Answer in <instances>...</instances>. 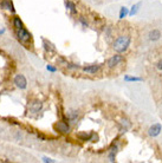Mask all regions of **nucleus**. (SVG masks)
I'll use <instances>...</instances> for the list:
<instances>
[{
  "label": "nucleus",
  "instance_id": "nucleus-22",
  "mask_svg": "<svg viewBox=\"0 0 162 163\" xmlns=\"http://www.w3.org/2000/svg\"><path fill=\"white\" fill-rule=\"evenodd\" d=\"M46 69H48L49 71H51V72H56V68H53L52 65H48Z\"/></svg>",
  "mask_w": 162,
  "mask_h": 163
},
{
  "label": "nucleus",
  "instance_id": "nucleus-13",
  "mask_svg": "<svg viewBox=\"0 0 162 163\" xmlns=\"http://www.w3.org/2000/svg\"><path fill=\"white\" fill-rule=\"evenodd\" d=\"M117 150H118V147L116 144H113V147L110 148V151H109V158H110V162H114L115 161V156L117 154Z\"/></svg>",
  "mask_w": 162,
  "mask_h": 163
},
{
  "label": "nucleus",
  "instance_id": "nucleus-20",
  "mask_svg": "<svg viewBox=\"0 0 162 163\" xmlns=\"http://www.w3.org/2000/svg\"><path fill=\"white\" fill-rule=\"evenodd\" d=\"M121 124L123 125V128H124V130H127V129H129L130 128V122L128 121V119H122V122H121Z\"/></svg>",
  "mask_w": 162,
  "mask_h": 163
},
{
  "label": "nucleus",
  "instance_id": "nucleus-12",
  "mask_svg": "<svg viewBox=\"0 0 162 163\" xmlns=\"http://www.w3.org/2000/svg\"><path fill=\"white\" fill-rule=\"evenodd\" d=\"M66 117H67V119H69L70 122H75V121H77L78 118V111L69 110L66 112Z\"/></svg>",
  "mask_w": 162,
  "mask_h": 163
},
{
  "label": "nucleus",
  "instance_id": "nucleus-2",
  "mask_svg": "<svg viewBox=\"0 0 162 163\" xmlns=\"http://www.w3.org/2000/svg\"><path fill=\"white\" fill-rule=\"evenodd\" d=\"M17 38H18V40L20 41V43H23V44H27L29 41L32 40L31 33L26 29H24V27L17 30Z\"/></svg>",
  "mask_w": 162,
  "mask_h": 163
},
{
  "label": "nucleus",
  "instance_id": "nucleus-6",
  "mask_svg": "<svg viewBox=\"0 0 162 163\" xmlns=\"http://www.w3.org/2000/svg\"><path fill=\"white\" fill-rule=\"evenodd\" d=\"M161 131H162L161 124L156 123V124L151 125V127L149 128V130H148V134H149V136H151V137H155V136H157V135H160Z\"/></svg>",
  "mask_w": 162,
  "mask_h": 163
},
{
  "label": "nucleus",
  "instance_id": "nucleus-5",
  "mask_svg": "<svg viewBox=\"0 0 162 163\" xmlns=\"http://www.w3.org/2000/svg\"><path fill=\"white\" fill-rule=\"evenodd\" d=\"M14 84L19 89H25L27 86V81H26L24 75H17L14 77Z\"/></svg>",
  "mask_w": 162,
  "mask_h": 163
},
{
  "label": "nucleus",
  "instance_id": "nucleus-14",
  "mask_svg": "<svg viewBox=\"0 0 162 163\" xmlns=\"http://www.w3.org/2000/svg\"><path fill=\"white\" fill-rule=\"evenodd\" d=\"M43 45H44V49H45V51H46V52H54V51H56L53 44H51L50 41L45 40V39L43 40Z\"/></svg>",
  "mask_w": 162,
  "mask_h": 163
},
{
  "label": "nucleus",
  "instance_id": "nucleus-18",
  "mask_svg": "<svg viewBox=\"0 0 162 163\" xmlns=\"http://www.w3.org/2000/svg\"><path fill=\"white\" fill-rule=\"evenodd\" d=\"M128 8L127 7H121V11H120V19H124V18L128 16Z\"/></svg>",
  "mask_w": 162,
  "mask_h": 163
},
{
  "label": "nucleus",
  "instance_id": "nucleus-17",
  "mask_svg": "<svg viewBox=\"0 0 162 163\" xmlns=\"http://www.w3.org/2000/svg\"><path fill=\"white\" fill-rule=\"evenodd\" d=\"M140 6H141V4H140V2H138V4H136V5H132V10H130V12H129V16H130V17L135 16V14L137 13L138 10H140Z\"/></svg>",
  "mask_w": 162,
  "mask_h": 163
},
{
  "label": "nucleus",
  "instance_id": "nucleus-10",
  "mask_svg": "<svg viewBox=\"0 0 162 163\" xmlns=\"http://www.w3.org/2000/svg\"><path fill=\"white\" fill-rule=\"evenodd\" d=\"M76 136H77V137L81 141L85 142V141H90L91 136H92V133H86V131H82V133H78Z\"/></svg>",
  "mask_w": 162,
  "mask_h": 163
},
{
  "label": "nucleus",
  "instance_id": "nucleus-11",
  "mask_svg": "<svg viewBox=\"0 0 162 163\" xmlns=\"http://www.w3.org/2000/svg\"><path fill=\"white\" fill-rule=\"evenodd\" d=\"M160 37H161V32L159 30H153L149 32V40L156 41L160 39Z\"/></svg>",
  "mask_w": 162,
  "mask_h": 163
},
{
  "label": "nucleus",
  "instance_id": "nucleus-15",
  "mask_svg": "<svg viewBox=\"0 0 162 163\" xmlns=\"http://www.w3.org/2000/svg\"><path fill=\"white\" fill-rule=\"evenodd\" d=\"M13 25H14V27L17 30H19V29H23L24 27V24H23V21L20 20V18L19 17H16L13 18Z\"/></svg>",
  "mask_w": 162,
  "mask_h": 163
},
{
  "label": "nucleus",
  "instance_id": "nucleus-24",
  "mask_svg": "<svg viewBox=\"0 0 162 163\" xmlns=\"http://www.w3.org/2000/svg\"><path fill=\"white\" fill-rule=\"evenodd\" d=\"M43 161H44V162H53V160L48 158V157H44V158H43Z\"/></svg>",
  "mask_w": 162,
  "mask_h": 163
},
{
  "label": "nucleus",
  "instance_id": "nucleus-19",
  "mask_svg": "<svg viewBox=\"0 0 162 163\" xmlns=\"http://www.w3.org/2000/svg\"><path fill=\"white\" fill-rule=\"evenodd\" d=\"M124 81H126V82H141V81H142V78H140V77L126 76V77H124Z\"/></svg>",
  "mask_w": 162,
  "mask_h": 163
},
{
  "label": "nucleus",
  "instance_id": "nucleus-8",
  "mask_svg": "<svg viewBox=\"0 0 162 163\" xmlns=\"http://www.w3.org/2000/svg\"><path fill=\"white\" fill-rule=\"evenodd\" d=\"M43 108V103L40 100H35V102H32L29 106V109H30L31 112H33V114H36V112H39V111L42 110Z\"/></svg>",
  "mask_w": 162,
  "mask_h": 163
},
{
  "label": "nucleus",
  "instance_id": "nucleus-3",
  "mask_svg": "<svg viewBox=\"0 0 162 163\" xmlns=\"http://www.w3.org/2000/svg\"><path fill=\"white\" fill-rule=\"evenodd\" d=\"M53 128L56 131H58L60 134H69V131H70V127H69V124L65 122H57L56 124L53 125Z\"/></svg>",
  "mask_w": 162,
  "mask_h": 163
},
{
  "label": "nucleus",
  "instance_id": "nucleus-7",
  "mask_svg": "<svg viewBox=\"0 0 162 163\" xmlns=\"http://www.w3.org/2000/svg\"><path fill=\"white\" fill-rule=\"evenodd\" d=\"M0 7L4 8V10L11 11V13H14V12H16L14 6H13V4H12V0H2V1L0 2Z\"/></svg>",
  "mask_w": 162,
  "mask_h": 163
},
{
  "label": "nucleus",
  "instance_id": "nucleus-1",
  "mask_svg": "<svg viewBox=\"0 0 162 163\" xmlns=\"http://www.w3.org/2000/svg\"><path fill=\"white\" fill-rule=\"evenodd\" d=\"M130 41H132L130 35H120V37H117L114 41V50L117 53L126 52L129 45H130Z\"/></svg>",
  "mask_w": 162,
  "mask_h": 163
},
{
  "label": "nucleus",
  "instance_id": "nucleus-9",
  "mask_svg": "<svg viewBox=\"0 0 162 163\" xmlns=\"http://www.w3.org/2000/svg\"><path fill=\"white\" fill-rule=\"evenodd\" d=\"M101 69V65H89V66H85L83 68V71L86 73H96L97 71Z\"/></svg>",
  "mask_w": 162,
  "mask_h": 163
},
{
  "label": "nucleus",
  "instance_id": "nucleus-16",
  "mask_svg": "<svg viewBox=\"0 0 162 163\" xmlns=\"http://www.w3.org/2000/svg\"><path fill=\"white\" fill-rule=\"evenodd\" d=\"M65 6L67 10H70V11L72 12V13H76V5L72 2V1H70V0H66L65 1Z\"/></svg>",
  "mask_w": 162,
  "mask_h": 163
},
{
  "label": "nucleus",
  "instance_id": "nucleus-23",
  "mask_svg": "<svg viewBox=\"0 0 162 163\" xmlns=\"http://www.w3.org/2000/svg\"><path fill=\"white\" fill-rule=\"evenodd\" d=\"M156 68H157L159 70H162V60H160V62L157 63V65H156Z\"/></svg>",
  "mask_w": 162,
  "mask_h": 163
},
{
  "label": "nucleus",
  "instance_id": "nucleus-4",
  "mask_svg": "<svg viewBox=\"0 0 162 163\" xmlns=\"http://www.w3.org/2000/svg\"><path fill=\"white\" fill-rule=\"evenodd\" d=\"M122 62H123V56L121 53H117V54H115V56L108 59V66L109 68H114V66L118 65Z\"/></svg>",
  "mask_w": 162,
  "mask_h": 163
},
{
  "label": "nucleus",
  "instance_id": "nucleus-21",
  "mask_svg": "<svg viewBox=\"0 0 162 163\" xmlns=\"http://www.w3.org/2000/svg\"><path fill=\"white\" fill-rule=\"evenodd\" d=\"M79 21H81V24H82L84 27H88V26H89V24H88V21L84 19V17H79Z\"/></svg>",
  "mask_w": 162,
  "mask_h": 163
}]
</instances>
